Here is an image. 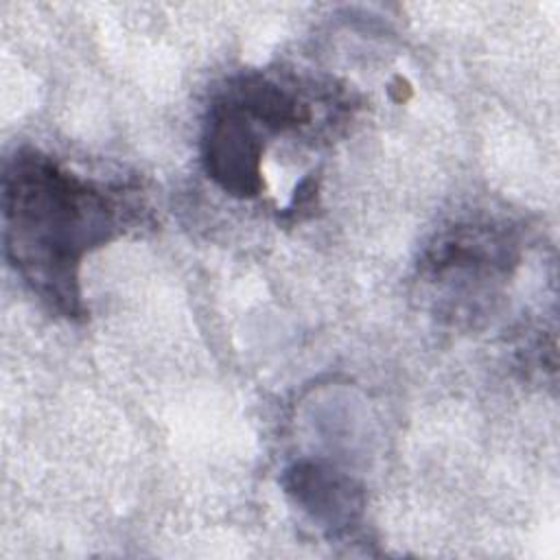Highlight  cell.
<instances>
[{
	"mask_svg": "<svg viewBox=\"0 0 560 560\" xmlns=\"http://www.w3.org/2000/svg\"><path fill=\"white\" fill-rule=\"evenodd\" d=\"M131 212L125 188L83 179L35 149H20L4 166L7 256L33 293L66 317L83 313V256L125 230Z\"/></svg>",
	"mask_w": 560,
	"mask_h": 560,
	"instance_id": "obj_1",
	"label": "cell"
},
{
	"mask_svg": "<svg viewBox=\"0 0 560 560\" xmlns=\"http://www.w3.org/2000/svg\"><path fill=\"white\" fill-rule=\"evenodd\" d=\"M262 127L228 98L210 107L203 133L208 175L230 195L254 197L262 190Z\"/></svg>",
	"mask_w": 560,
	"mask_h": 560,
	"instance_id": "obj_2",
	"label": "cell"
},
{
	"mask_svg": "<svg viewBox=\"0 0 560 560\" xmlns=\"http://www.w3.org/2000/svg\"><path fill=\"white\" fill-rule=\"evenodd\" d=\"M282 486L293 503L324 527H348L363 510L361 488L343 472L315 462H295L287 468Z\"/></svg>",
	"mask_w": 560,
	"mask_h": 560,
	"instance_id": "obj_4",
	"label": "cell"
},
{
	"mask_svg": "<svg viewBox=\"0 0 560 560\" xmlns=\"http://www.w3.org/2000/svg\"><path fill=\"white\" fill-rule=\"evenodd\" d=\"M514 260L512 241L494 225L462 223L435 234L424 249L420 269L435 282L483 280L505 271Z\"/></svg>",
	"mask_w": 560,
	"mask_h": 560,
	"instance_id": "obj_3",
	"label": "cell"
}]
</instances>
